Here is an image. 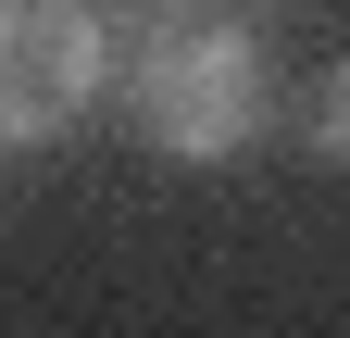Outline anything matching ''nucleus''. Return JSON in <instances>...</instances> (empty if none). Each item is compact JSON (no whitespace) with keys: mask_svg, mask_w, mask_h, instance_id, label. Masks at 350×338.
<instances>
[{"mask_svg":"<svg viewBox=\"0 0 350 338\" xmlns=\"http://www.w3.org/2000/svg\"><path fill=\"white\" fill-rule=\"evenodd\" d=\"M125 125H138L163 163H238L262 125H275V63H262V38L213 25V13L150 25L138 63H125Z\"/></svg>","mask_w":350,"mask_h":338,"instance_id":"1","label":"nucleus"},{"mask_svg":"<svg viewBox=\"0 0 350 338\" xmlns=\"http://www.w3.org/2000/svg\"><path fill=\"white\" fill-rule=\"evenodd\" d=\"M300 151H313V163H338V176H350V51L313 75V101H300Z\"/></svg>","mask_w":350,"mask_h":338,"instance_id":"3","label":"nucleus"},{"mask_svg":"<svg viewBox=\"0 0 350 338\" xmlns=\"http://www.w3.org/2000/svg\"><path fill=\"white\" fill-rule=\"evenodd\" d=\"M113 25L88 0H0V151H38L100 101Z\"/></svg>","mask_w":350,"mask_h":338,"instance_id":"2","label":"nucleus"}]
</instances>
